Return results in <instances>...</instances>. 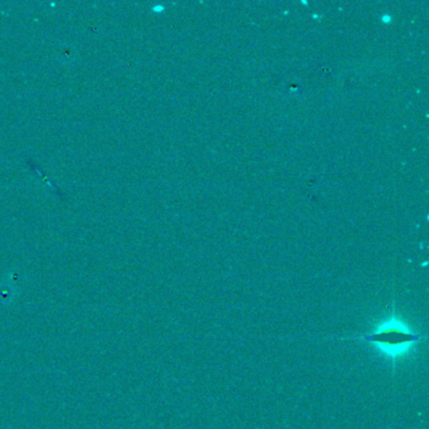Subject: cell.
<instances>
[{
    "label": "cell",
    "instance_id": "6da1fadb",
    "mask_svg": "<svg viewBox=\"0 0 429 429\" xmlns=\"http://www.w3.org/2000/svg\"><path fill=\"white\" fill-rule=\"evenodd\" d=\"M339 340H356V341L372 344L375 350L392 361L393 369H395L397 361L416 349L418 344L425 341L427 335L417 333L403 320H400L395 312V307L393 306L392 312L385 319L378 322L370 333L358 336L339 338Z\"/></svg>",
    "mask_w": 429,
    "mask_h": 429
}]
</instances>
